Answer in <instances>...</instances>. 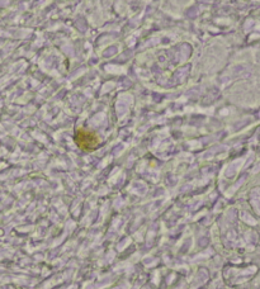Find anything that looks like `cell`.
I'll return each mask as SVG.
<instances>
[{"label":"cell","instance_id":"obj_1","mask_svg":"<svg viewBox=\"0 0 260 289\" xmlns=\"http://www.w3.org/2000/svg\"><path fill=\"white\" fill-rule=\"evenodd\" d=\"M75 142L83 151L89 152V151H94L99 146L100 138L94 132L84 128H78L75 132Z\"/></svg>","mask_w":260,"mask_h":289}]
</instances>
